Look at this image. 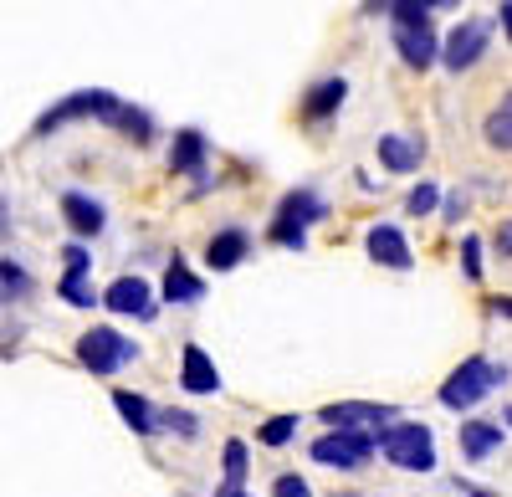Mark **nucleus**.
<instances>
[{
	"label": "nucleus",
	"mask_w": 512,
	"mask_h": 497,
	"mask_svg": "<svg viewBox=\"0 0 512 497\" xmlns=\"http://www.w3.org/2000/svg\"><path fill=\"white\" fill-rule=\"evenodd\" d=\"M379 451H384V462L400 467V472H436V436H431V426H420V421L384 426L379 431Z\"/></svg>",
	"instance_id": "f257e3e1"
},
{
	"label": "nucleus",
	"mask_w": 512,
	"mask_h": 497,
	"mask_svg": "<svg viewBox=\"0 0 512 497\" xmlns=\"http://www.w3.org/2000/svg\"><path fill=\"white\" fill-rule=\"evenodd\" d=\"M502 380H507V369H502V364L472 354V359H461L451 375H446V385H441V405H446V410H472V405H482Z\"/></svg>",
	"instance_id": "f03ea898"
},
{
	"label": "nucleus",
	"mask_w": 512,
	"mask_h": 497,
	"mask_svg": "<svg viewBox=\"0 0 512 497\" xmlns=\"http://www.w3.org/2000/svg\"><path fill=\"white\" fill-rule=\"evenodd\" d=\"M328 216V205H323V195H313V190H292V195H282V205H277V216H272V241L277 246H287V252H303L308 246V226L313 221H323Z\"/></svg>",
	"instance_id": "7ed1b4c3"
},
{
	"label": "nucleus",
	"mask_w": 512,
	"mask_h": 497,
	"mask_svg": "<svg viewBox=\"0 0 512 497\" xmlns=\"http://www.w3.org/2000/svg\"><path fill=\"white\" fill-rule=\"evenodd\" d=\"M308 451H313L318 467L354 472V467H364L374 451H379V436H374V431H328V436H318Z\"/></svg>",
	"instance_id": "20e7f679"
},
{
	"label": "nucleus",
	"mask_w": 512,
	"mask_h": 497,
	"mask_svg": "<svg viewBox=\"0 0 512 497\" xmlns=\"http://www.w3.org/2000/svg\"><path fill=\"white\" fill-rule=\"evenodd\" d=\"M77 359L93 369V375H118L128 359H139L134 339H123L118 328H88V334L77 339Z\"/></svg>",
	"instance_id": "39448f33"
},
{
	"label": "nucleus",
	"mask_w": 512,
	"mask_h": 497,
	"mask_svg": "<svg viewBox=\"0 0 512 497\" xmlns=\"http://www.w3.org/2000/svg\"><path fill=\"white\" fill-rule=\"evenodd\" d=\"M123 103L113 98V93H103V88H88V93H72L67 103H57L52 113H41V123H36V134H52V129H62V123H72V118H113Z\"/></svg>",
	"instance_id": "423d86ee"
},
{
	"label": "nucleus",
	"mask_w": 512,
	"mask_h": 497,
	"mask_svg": "<svg viewBox=\"0 0 512 497\" xmlns=\"http://www.w3.org/2000/svg\"><path fill=\"white\" fill-rule=\"evenodd\" d=\"M323 421H328L333 431H384V426H395V405L338 400V405H323Z\"/></svg>",
	"instance_id": "0eeeda50"
},
{
	"label": "nucleus",
	"mask_w": 512,
	"mask_h": 497,
	"mask_svg": "<svg viewBox=\"0 0 512 497\" xmlns=\"http://www.w3.org/2000/svg\"><path fill=\"white\" fill-rule=\"evenodd\" d=\"M487 41H492V31H487V21H461L451 36H446V52H441V62L451 67V72H466V67H477V57L487 52Z\"/></svg>",
	"instance_id": "6e6552de"
},
{
	"label": "nucleus",
	"mask_w": 512,
	"mask_h": 497,
	"mask_svg": "<svg viewBox=\"0 0 512 497\" xmlns=\"http://www.w3.org/2000/svg\"><path fill=\"white\" fill-rule=\"evenodd\" d=\"M395 47H400V57L410 67H431L441 57V41H436V31L425 21H395Z\"/></svg>",
	"instance_id": "1a4fd4ad"
},
{
	"label": "nucleus",
	"mask_w": 512,
	"mask_h": 497,
	"mask_svg": "<svg viewBox=\"0 0 512 497\" xmlns=\"http://www.w3.org/2000/svg\"><path fill=\"white\" fill-rule=\"evenodd\" d=\"M180 385L190 395H216L221 390V369L200 344H185V354H180Z\"/></svg>",
	"instance_id": "9d476101"
},
{
	"label": "nucleus",
	"mask_w": 512,
	"mask_h": 497,
	"mask_svg": "<svg viewBox=\"0 0 512 497\" xmlns=\"http://www.w3.org/2000/svg\"><path fill=\"white\" fill-rule=\"evenodd\" d=\"M103 303L113 313H123V318H154V298H149V282L144 277H118L108 293H103Z\"/></svg>",
	"instance_id": "9b49d317"
},
{
	"label": "nucleus",
	"mask_w": 512,
	"mask_h": 497,
	"mask_svg": "<svg viewBox=\"0 0 512 497\" xmlns=\"http://www.w3.org/2000/svg\"><path fill=\"white\" fill-rule=\"evenodd\" d=\"M369 257L379 267H395V272H410V241L400 236V226H369Z\"/></svg>",
	"instance_id": "f8f14e48"
},
{
	"label": "nucleus",
	"mask_w": 512,
	"mask_h": 497,
	"mask_svg": "<svg viewBox=\"0 0 512 497\" xmlns=\"http://www.w3.org/2000/svg\"><path fill=\"white\" fill-rule=\"evenodd\" d=\"M251 252V236L241 231V226H226V231H216L210 236V246H205V262L216 267V272H231V267H241V257Z\"/></svg>",
	"instance_id": "ddd939ff"
},
{
	"label": "nucleus",
	"mask_w": 512,
	"mask_h": 497,
	"mask_svg": "<svg viewBox=\"0 0 512 497\" xmlns=\"http://www.w3.org/2000/svg\"><path fill=\"white\" fill-rule=\"evenodd\" d=\"M62 216H67V226L77 231V236H98L103 231V205L93 200V195H77V190H67L62 195Z\"/></svg>",
	"instance_id": "4468645a"
},
{
	"label": "nucleus",
	"mask_w": 512,
	"mask_h": 497,
	"mask_svg": "<svg viewBox=\"0 0 512 497\" xmlns=\"http://www.w3.org/2000/svg\"><path fill=\"white\" fill-rule=\"evenodd\" d=\"M502 446V426L497 421H461V457L466 462H487Z\"/></svg>",
	"instance_id": "2eb2a0df"
},
{
	"label": "nucleus",
	"mask_w": 512,
	"mask_h": 497,
	"mask_svg": "<svg viewBox=\"0 0 512 497\" xmlns=\"http://www.w3.org/2000/svg\"><path fill=\"white\" fill-rule=\"evenodd\" d=\"M113 405H118V416H123L128 431H139V436L159 431V410H154L144 395H134V390H113Z\"/></svg>",
	"instance_id": "dca6fc26"
},
{
	"label": "nucleus",
	"mask_w": 512,
	"mask_h": 497,
	"mask_svg": "<svg viewBox=\"0 0 512 497\" xmlns=\"http://www.w3.org/2000/svg\"><path fill=\"white\" fill-rule=\"evenodd\" d=\"M169 170H175V175H200V170H205V134H200V129H180V134H175Z\"/></svg>",
	"instance_id": "f3484780"
},
{
	"label": "nucleus",
	"mask_w": 512,
	"mask_h": 497,
	"mask_svg": "<svg viewBox=\"0 0 512 497\" xmlns=\"http://www.w3.org/2000/svg\"><path fill=\"white\" fill-rule=\"evenodd\" d=\"M164 298H169V303H200V298H205V282L185 267L180 252H175V262H169V272H164Z\"/></svg>",
	"instance_id": "a211bd4d"
},
{
	"label": "nucleus",
	"mask_w": 512,
	"mask_h": 497,
	"mask_svg": "<svg viewBox=\"0 0 512 497\" xmlns=\"http://www.w3.org/2000/svg\"><path fill=\"white\" fill-rule=\"evenodd\" d=\"M379 159L390 164L395 175H410L415 164H420V144H410V139H400V134H384V139H379Z\"/></svg>",
	"instance_id": "6ab92c4d"
},
{
	"label": "nucleus",
	"mask_w": 512,
	"mask_h": 497,
	"mask_svg": "<svg viewBox=\"0 0 512 497\" xmlns=\"http://www.w3.org/2000/svg\"><path fill=\"white\" fill-rule=\"evenodd\" d=\"M482 134H487V144L492 149H512V93L487 113V123H482Z\"/></svg>",
	"instance_id": "aec40b11"
},
{
	"label": "nucleus",
	"mask_w": 512,
	"mask_h": 497,
	"mask_svg": "<svg viewBox=\"0 0 512 497\" xmlns=\"http://www.w3.org/2000/svg\"><path fill=\"white\" fill-rule=\"evenodd\" d=\"M344 93H349V82H344V77H328V82H318L313 98H308V118H328L338 103H344Z\"/></svg>",
	"instance_id": "412c9836"
},
{
	"label": "nucleus",
	"mask_w": 512,
	"mask_h": 497,
	"mask_svg": "<svg viewBox=\"0 0 512 497\" xmlns=\"http://www.w3.org/2000/svg\"><path fill=\"white\" fill-rule=\"evenodd\" d=\"M57 293H62L72 308H93V303H98V293L88 287V272H67V277L57 282Z\"/></svg>",
	"instance_id": "4be33fe9"
},
{
	"label": "nucleus",
	"mask_w": 512,
	"mask_h": 497,
	"mask_svg": "<svg viewBox=\"0 0 512 497\" xmlns=\"http://www.w3.org/2000/svg\"><path fill=\"white\" fill-rule=\"evenodd\" d=\"M221 467H226V487H241L246 482V441H226Z\"/></svg>",
	"instance_id": "5701e85b"
},
{
	"label": "nucleus",
	"mask_w": 512,
	"mask_h": 497,
	"mask_svg": "<svg viewBox=\"0 0 512 497\" xmlns=\"http://www.w3.org/2000/svg\"><path fill=\"white\" fill-rule=\"evenodd\" d=\"M108 123H113V129H123L128 139H139V144L149 139V113H139V108H118Z\"/></svg>",
	"instance_id": "b1692460"
},
{
	"label": "nucleus",
	"mask_w": 512,
	"mask_h": 497,
	"mask_svg": "<svg viewBox=\"0 0 512 497\" xmlns=\"http://www.w3.org/2000/svg\"><path fill=\"white\" fill-rule=\"evenodd\" d=\"M390 6H395V21H425V11L456 6V0H390Z\"/></svg>",
	"instance_id": "393cba45"
},
{
	"label": "nucleus",
	"mask_w": 512,
	"mask_h": 497,
	"mask_svg": "<svg viewBox=\"0 0 512 497\" xmlns=\"http://www.w3.org/2000/svg\"><path fill=\"white\" fill-rule=\"evenodd\" d=\"M292 436H297V416H272L262 426V446H287Z\"/></svg>",
	"instance_id": "a878e982"
},
{
	"label": "nucleus",
	"mask_w": 512,
	"mask_h": 497,
	"mask_svg": "<svg viewBox=\"0 0 512 497\" xmlns=\"http://www.w3.org/2000/svg\"><path fill=\"white\" fill-rule=\"evenodd\" d=\"M405 211H410V216H431V211H436V185H415L410 200H405Z\"/></svg>",
	"instance_id": "bb28decb"
},
{
	"label": "nucleus",
	"mask_w": 512,
	"mask_h": 497,
	"mask_svg": "<svg viewBox=\"0 0 512 497\" xmlns=\"http://www.w3.org/2000/svg\"><path fill=\"white\" fill-rule=\"evenodd\" d=\"M272 497H313V487L297 477V472H282V477L272 482Z\"/></svg>",
	"instance_id": "cd10ccee"
},
{
	"label": "nucleus",
	"mask_w": 512,
	"mask_h": 497,
	"mask_svg": "<svg viewBox=\"0 0 512 497\" xmlns=\"http://www.w3.org/2000/svg\"><path fill=\"white\" fill-rule=\"evenodd\" d=\"M461 262H466V277L482 282V241H477V236H466V241H461Z\"/></svg>",
	"instance_id": "c85d7f7f"
},
{
	"label": "nucleus",
	"mask_w": 512,
	"mask_h": 497,
	"mask_svg": "<svg viewBox=\"0 0 512 497\" xmlns=\"http://www.w3.org/2000/svg\"><path fill=\"white\" fill-rule=\"evenodd\" d=\"M26 287H31V277L16 262H0V293H26Z\"/></svg>",
	"instance_id": "c756f323"
},
{
	"label": "nucleus",
	"mask_w": 512,
	"mask_h": 497,
	"mask_svg": "<svg viewBox=\"0 0 512 497\" xmlns=\"http://www.w3.org/2000/svg\"><path fill=\"white\" fill-rule=\"evenodd\" d=\"M159 421H164V426H175L180 436H195V431H200V421L190 416V410H159Z\"/></svg>",
	"instance_id": "7c9ffc66"
},
{
	"label": "nucleus",
	"mask_w": 512,
	"mask_h": 497,
	"mask_svg": "<svg viewBox=\"0 0 512 497\" xmlns=\"http://www.w3.org/2000/svg\"><path fill=\"white\" fill-rule=\"evenodd\" d=\"M62 257H67V272H88V267H93V257L82 252V246H67Z\"/></svg>",
	"instance_id": "2f4dec72"
},
{
	"label": "nucleus",
	"mask_w": 512,
	"mask_h": 497,
	"mask_svg": "<svg viewBox=\"0 0 512 497\" xmlns=\"http://www.w3.org/2000/svg\"><path fill=\"white\" fill-rule=\"evenodd\" d=\"M497 252H502V257H512V221L497 231Z\"/></svg>",
	"instance_id": "473e14b6"
},
{
	"label": "nucleus",
	"mask_w": 512,
	"mask_h": 497,
	"mask_svg": "<svg viewBox=\"0 0 512 497\" xmlns=\"http://www.w3.org/2000/svg\"><path fill=\"white\" fill-rule=\"evenodd\" d=\"M497 16H502V31H507V41H512V0H502Z\"/></svg>",
	"instance_id": "72a5a7b5"
},
{
	"label": "nucleus",
	"mask_w": 512,
	"mask_h": 497,
	"mask_svg": "<svg viewBox=\"0 0 512 497\" xmlns=\"http://www.w3.org/2000/svg\"><path fill=\"white\" fill-rule=\"evenodd\" d=\"M492 313L497 318H512V298H492Z\"/></svg>",
	"instance_id": "f704fd0d"
},
{
	"label": "nucleus",
	"mask_w": 512,
	"mask_h": 497,
	"mask_svg": "<svg viewBox=\"0 0 512 497\" xmlns=\"http://www.w3.org/2000/svg\"><path fill=\"white\" fill-rule=\"evenodd\" d=\"M216 497H246V487H216Z\"/></svg>",
	"instance_id": "c9c22d12"
},
{
	"label": "nucleus",
	"mask_w": 512,
	"mask_h": 497,
	"mask_svg": "<svg viewBox=\"0 0 512 497\" xmlns=\"http://www.w3.org/2000/svg\"><path fill=\"white\" fill-rule=\"evenodd\" d=\"M466 487V482H461ZM466 497H497V492H482V487H466Z\"/></svg>",
	"instance_id": "e433bc0d"
},
{
	"label": "nucleus",
	"mask_w": 512,
	"mask_h": 497,
	"mask_svg": "<svg viewBox=\"0 0 512 497\" xmlns=\"http://www.w3.org/2000/svg\"><path fill=\"white\" fill-rule=\"evenodd\" d=\"M0 226H6V200H0Z\"/></svg>",
	"instance_id": "4c0bfd02"
},
{
	"label": "nucleus",
	"mask_w": 512,
	"mask_h": 497,
	"mask_svg": "<svg viewBox=\"0 0 512 497\" xmlns=\"http://www.w3.org/2000/svg\"><path fill=\"white\" fill-rule=\"evenodd\" d=\"M507 426H512V410H507Z\"/></svg>",
	"instance_id": "58836bf2"
},
{
	"label": "nucleus",
	"mask_w": 512,
	"mask_h": 497,
	"mask_svg": "<svg viewBox=\"0 0 512 497\" xmlns=\"http://www.w3.org/2000/svg\"><path fill=\"white\" fill-rule=\"evenodd\" d=\"M344 497H354V492H344Z\"/></svg>",
	"instance_id": "ea45409f"
}]
</instances>
